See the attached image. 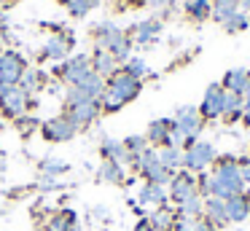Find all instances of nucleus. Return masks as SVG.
I'll use <instances>...</instances> for the list:
<instances>
[{
	"label": "nucleus",
	"mask_w": 250,
	"mask_h": 231,
	"mask_svg": "<svg viewBox=\"0 0 250 231\" xmlns=\"http://www.w3.org/2000/svg\"><path fill=\"white\" fill-rule=\"evenodd\" d=\"M210 175H212V196L221 199V202L248 191L242 183V172H239L237 156H218Z\"/></svg>",
	"instance_id": "nucleus-1"
},
{
	"label": "nucleus",
	"mask_w": 250,
	"mask_h": 231,
	"mask_svg": "<svg viewBox=\"0 0 250 231\" xmlns=\"http://www.w3.org/2000/svg\"><path fill=\"white\" fill-rule=\"evenodd\" d=\"M140 89H143V81L126 75L124 70L119 67V73H113L108 81H105V91H103V97H100V107H103L105 113L121 110L126 102H132L137 94H140Z\"/></svg>",
	"instance_id": "nucleus-2"
},
{
	"label": "nucleus",
	"mask_w": 250,
	"mask_h": 231,
	"mask_svg": "<svg viewBox=\"0 0 250 231\" xmlns=\"http://www.w3.org/2000/svg\"><path fill=\"white\" fill-rule=\"evenodd\" d=\"M94 41H97V48L110 51L119 62H126V59H129L132 38H129V32H124L121 27H116L113 21H103V24L94 27Z\"/></svg>",
	"instance_id": "nucleus-3"
},
{
	"label": "nucleus",
	"mask_w": 250,
	"mask_h": 231,
	"mask_svg": "<svg viewBox=\"0 0 250 231\" xmlns=\"http://www.w3.org/2000/svg\"><path fill=\"white\" fill-rule=\"evenodd\" d=\"M132 167L146 177V183H156V186H167V183L172 180V175H175V172H169L167 167L159 161V150L156 148H146L135 159V164H132Z\"/></svg>",
	"instance_id": "nucleus-4"
},
{
	"label": "nucleus",
	"mask_w": 250,
	"mask_h": 231,
	"mask_svg": "<svg viewBox=\"0 0 250 231\" xmlns=\"http://www.w3.org/2000/svg\"><path fill=\"white\" fill-rule=\"evenodd\" d=\"M215 159H218V153L212 148V143H205V140H196L188 148H183V169L196 172V175L215 164Z\"/></svg>",
	"instance_id": "nucleus-5"
},
{
	"label": "nucleus",
	"mask_w": 250,
	"mask_h": 231,
	"mask_svg": "<svg viewBox=\"0 0 250 231\" xmlns=\"http://www.w3.org/2000/svg\"><path fill=\"white\" fill-rule=\"evenodd\" d=\"M172 121H175V129L183 134L186 148H188L191 143H196V137H199L202 126H205V121H202V116H199V107H194V105L178 107V110H175V118H172Z\"/></svg>",
	"instance_id": "nucleus-6"
},
{
	"label": "nucleus",
	"mask_w": 250,
	"mask_h": 231,
	"mask_svg": "<svg viewBox=\"0 0 250 231\" xmlns=\"http://www.w3.org/2000/svg\"><path fill=\"white\" fill-rule=\"evenodd\" d=\"M167 193H169V202H175V204H183L188 199L199 196V191H196V175L188 169H178L172 175V180L167 183Z\"/></svg>",
	"instance_id": "nucleus-7"
},
{
	"label": "nucleus",
	"mask_w": 250,
	"mask_h": 231,
	"mask_svg": "<svg viewBox=\"0 0 250 231\" xmlns=\"http://www.w3.org/2000/svg\"><path fill=\"white\" fill-rule=\"evenodd\" d=\"M57 73H60V78L65 81V84H70V86L81 84V81L92 73V57H89V54H76V57H67L65 62L57 67Z\"/></svg>",
	"instance_id": "nucleus-8"
},
{
	"label": "nucleus",
	"mask_w": 250,
	"mask_h": 231,
	"mask_svg": "<svg viewBox=\"0 0 250 231\" xmlns=\"http://www.w3.org/2000/svg\"><path fill=\"white\" fill-rule=\"evenodd\" d=\"M24 70H27V59L22 57L19 51H3L0 54V81L6 86H19Z\"/></svg>",
	"instance_id": "nucleus-9"
},
{
	"label": "nucleus",
	"mask_w": 250,
	"mask_h": 231,
	"mask_svg": "<svg viewBox=\"0 0 250 231\" xmlns=\"http://www.w3.org/2000/svg\"><path fill=\"white\" fill-rule=\"evenodd\" d=\"M41 134L49 143H67V140H73L78 134V126L67 116H54L46 124H41Z\"/></svg>",
	"instance_id": "nucleus-10"
},
{
	"label": "nucleus",
	"mask_w": 250,
	"mask_h": 231,
	"mask_svg": "<svg viewBox=\"0 0 250 231\" xmlns=\"http://www.w3.org/2000/svg\"><path fill=\"white\" fill-rule=\"evenodd\" d=\"M30 107V94H24L19 86H8L0 97V113L8 118H22Z\"/></svg>",
	"instance_id": "nucleus-11"
},
{
	"label": "nucleus",
	"mask_w": 250,
	"mask_h": 231,
	"mask_svg": "<svg viewBox=\"0 0 250 231\" xmlns=\"http://www.w3.org/2000/svg\"><path fill=\"white\" fill-rule=\"evenodd\" d=\"M223 86L221 84H210L205 91V100L199 105V116L202 121H215V118L223 116Z\"/></svg>",
	"instance_id": "nucleus-12"
},
{
	"label": "nucleus",
	"mask_w": 250,
	"mask_h": 231,
	"mask_svg": "<svg viewBox=\"0 0 250 231\" xmlns=\"http://www.w3.org/2000/svg\"><path fill=\"white\" fill-rule=\"evenodd\" d=\"M100 100H86V102H76V105H67V113L65 116L70 118L73 124H76L78 129L89 126V124H94V118L100 116Z\"/></svg>",
	"instance_id": "nucleus-13"
},
{
	"label": "nucleus",
	"mask_w": 250,
	"mask_h": 231,
	"mask_svg": "<svg viewBox=\"0 0 250 231\" xmlns=\"http://www.w3.org/2000/svg\"><path fill=\"white\" fill-rule=\"evenodd\" d=\"M100 153H103L105 161H116V164L126 167V164H135V159L129 156V150L124 148L121 140H113V137H103L100 143Z\"/></svg>",
	"instance_id": "nucleus-14"
},
{
	"label": "nucleus",
	"mask_w": 250,
	"mask_h": 231,
	"mask_svg": "<svg viewBox=\"0 0 250 231\" xmlns=\"http://www.w3.org/2000/svg\"><path fill=\"white\" fill-rule=\"evenodd\" d=\"M137 202L143 204V207H167L169 202V193L164 186H156V183H143V188L137 191Z\"/></svg>",
	"instance_id": "nucleus-15"
},
{
	"label": "nucleus",
	"mask_w": 250,
	"mask_h": 231,
	"mask_svg": "<svg viewBox=\"0 0 250 231\" xmlns=\"http://www.w3.org/2000/svg\"><path fill=\"white\" fill-rule=\"evenodd\" d=\"M73 51V35H65V32H60V35L49 38L43 46V57L46 59H57V62H62V59H67V54Z\"/></svg>",
	"instance_id": "nucleus-16"
},
{
	"label": "nucleus",
	"mask_w": 250,
	"mask_h": 231,
	"mask_svg": "<svg viewBox=\"0 0 250 231\" xmlns=\"http://www.w3.org/2000/svg\"><path fill=\"white\" fill-rule=\"evenodd\" d=\"M159 32H162V21L159 19H146V21H140V24L132 27L129 38L135 43H140V46H151V43L159 38Z\"/></svg>",
	"instance_id": "nucleus-17"
},
{
	"label": "nucleus",
	"mask_w": 250,
	"mask_h": 231,
	"mask_svg": "<svg viewBox=\"0 0 250 231\" xmlns=\"http://www.w3.org/2000/svg\"><path fill=\"white\" fill-rule=\"evenodd\" d=\"M226 215H229V223H242V220H248L250 218V191L226 199Z\"/></svg>",
	"instance_id": "nucleus-18"
},
{
	"label": "nucleus",
	"mask_w": 250,
	"mask_h": 231,
	"mask_svg": "<svg viewBox=\"0 0 250 231\" xmlns=\"http://www.w3.org/2000/svg\"><path fill=\"white\" fill-rule=\"evenodd\" d=\"M92 70L100 75V78L108 81L113 73H119V59H116L110 51H105V48H94V54H92Z\"/></svg>",
	"instance_id": "nucleus-19"
},
{
	"label": "nucleus",
	"mask_w": 250,
	"mask_h": 231,
	"mask_svg": "<svg viewBox=\"0 0 250 231\" xmlns=\"http://www.w3.org/2000/svg\"><path fill=\"white\" fill-rule=\"evenodd\" d=\"M169 129H172V118H156V121H151L148 124V132H146L148 145H151V148H162V145H167Z\"/></svg>",
	"instance_id": "nucleus-20"
},
{
	"label": "nucleus",
	"mask_w": 250,
	"mask_h": 231,
	"mask_svg": "<svg viewBox=\"0 0 250 231\" xmlns=\"http://www.w3.org/2000/svg\"><path fill=\"white\" fill-rule=\"evenodd\" d=\"M205 220H210L215 229H223V226L229 223V215H226V202H221V199H215V196H210V199H205Z\"/></svg>",
	"instance_id": "nucleus-21"
},
{
	"label": "nucleus",
	"mask_w": 250,
	"mask_h": 231,
	"mask_svg": "<svg viewBox=\"0 0 250 231\" xmlns=\"http://www.w3.org/2000/svg\"><path fill=\"white\" fill-rule=\"evenodd\" d=\"M242 105H245V97L242 94H234V91H226L223 94V121L234 124V121H242Z\"/></svg>",
	"instance_id": "nucleus-22"
},
{
	"label": "nucleus",
	"mask_w": 250,
	"mask_h": 231,
	"mask_svg": "<svg viewBox=\"0 0 250 231\" xmlns=\"http://www.w3.org/2000/svg\"><path fill=\"white\" fill-rule=\"evenodd\" d=\"M146 220L151 223L153 231H172L178 215H175V210H169V207H156L151 215H146Z\"/></svg>",
	"instance_id": "nucleus-23"
},
{
	"label": "nucleus",
	"mask_w": 250,
	"mask_h": 231,
	"mask_svg": "<svg viewBox=\"0 0 250 231\" xmlns=\"http://www.w3.org/2000/svg\"><path fill=\"white\" fill-rule=\"evenodd\" d=\"M221 86H223V91H234V94L245 97V89H248V70H242V67L229 70V73L223 75Z\"/></svg>",
	"instance_id": "nucleus-24"
},
{
	"label": "nucleus",
	"mask_w": 250,
	"mask_h": 231,
	"mask_svg": "<svg viewBox=\"0 0 250 231\" xmlns=\"http://www.w3.org/2000/svg\"><path fill=\"white\" fill-rule=\"evenodd\" d=\"M100 180L110 183V186H121V183H126L129 177H126V169L121 164H116V161H103V167H100Z\"/></svg>",
	"instance_id": "nucleus-25"
},
{
	"label": "nucleus",
	"mask_w": 250,
	"mask_h": 231,
	"mask_svg": "<svg viewBox=\"0 0 250 231\" xmlns=\"http://www.w3.org/2000/svg\"><path fill=\"white\" fill-rule=\"evenodd\" d=\"M183 11L191 21H207L212 16V0H186Z\"/></svg>",
	"instance_id": "nucleus-26"
},
{
	"label": "nucleus",
	"mask_w": 250,
	"mask_h": 231,
	"mask_svg": "<svg viewBox=\"0 0 250 231\" xmlns=\"http://www.w3.org/2000/svg\"><path fill=\"white\" fill-rule=\"evenodd\" d=\"M159 150V161L167 167L169 172H178L183 169V148H172V145H162Z\"/></svg>",
	"instance_id": "nucleus-27"
},
{
	"label": "nucleus",
	"mask_w": 250,
	"mask_h": 231,
	"mask_svg": "<svg viewBox=\"0 0 250 231\" xmlns=\"http://www.w3.org/2000/svg\"><path fill=\"white\" fill-rule=\"evenodd\" d=\"M202 212H205V199L202 196L188 199V202L178 204V210H175L178 220H196V218H202Z\"/></svg>",
	"instance_id": "nucleus-28"
},
{
	"label": "nucleus",
	"mask_w": 250,
	"mask_h": 231,
	"mask_svg": "<svg viewBox=\"0 0 250 231\" xmlns=\"http://www.w3.org/2000/svg\"><path fill=\"white\" fill-rule=\"evenodd\" d=\"M49 231H78V218L73 210H62L60 215H54V218L49 220V226H46Z\"/></svg>",
	"instance_id": "nucleus-29"
},
{
	"label": "nucleus",
	"mask_w": 250,
	"mask_h": 231,
	"mask_svg": "<svg viewBox=\"0 0 250 231\" xmlns=\"http://www.w3.org/2000/svg\"><path fill=\"white\" fill-rule=\"evenodd\" d=\"M46 86V73H41V70H24L22 81H19V89L24 91V94H35V91H41Z\"/></svg>",
	"instance_id": "nucleus-30"
},
{
	"label": "nucleus",
	"mask_w": 250,
	"mask_h": 231,
	"mask_svg": "<svg viewBox=\"0 0 250 231\" xmlns=\"http://www.w3.org/2000/svg\"><path fill=\"white\" fill-rule=\"evenodd\" d=\"M248 24H250L248 14H245V11H234V14L229 16V19L223 21L221 27L229 32V35H237V32H245V30H248Z\"/></svg>",
	"instance_id": "nucleus-31"
},
{
	"label": "nucleus",
	"mask_w": 250,
	"mask_h": 231,
	"mask_svg": "<svg viewBox=\"0 0 250 231\" xmlns=\"http://www.w3.org/2000/svg\"><path fill=\"white\" fill-rule=\"evenodd\" d=\"M124 70L126 75H132V78H137V81H143V78H148L151 75V70H148V64H146V59H140V57H129L124 62Z\"/></svg>",
	"instance_id": "nucleus-32"
},
{
	"label": "nucleus",
	"mask_w": 250,
	"mask_h": 231,
	"mask_svg": "<svg viewBox=\"0 0 250 231\" xmlns=\"http://www.w3.org/2000/svg\"><path fill=\"white\" fill-rule=\"evenodd\" d=\"M121 143H124L126 150H129L132 159H137V156H140L146 148H151V145H148V140H146V134H129V137L121 140Z\"/></svg>",
	"instance_id": "nucleus-33"
},
{
	"label": "nucleus",
	"mask_w": 250,
	"mask_h": 231,
	"mask_svg": "<svg viewBox=\"0 0 250 231\" xmlns=\"http://www.w3.org/2000/svg\"><path fill=\"white\" fill-rule=\"evenodd\" d=\"M65 5H67V11H70V16L83 19V16L97 5V0H65Z\"/></svg>",
	"instance_id": "nucleus-34"
},
{
	"label": "nucleus",
	"mask_w": 250,
	"mask_h": 231,
	"mask_svg": "<svg viewBox=\"0 0 250 231\" xmlns=\"http://www.w3.org/2000/svg\"><path fill=\"white\" fill-rule=\"evenodd\" d=\"M70 169V167L65 164V161H60V159H43L41 161V172H43V175H49V177H60L62 172H67Z\"/></svg>",
	"instance_id": "nucleus-35"
},
{
	"label": "nucleus",
	"mask_w": 250,
	"mask_h": 231,
	"mask_svg": "<svg viewBox=\"0 0 250 231\" xmlns=\"http://www.w3.org/2000/svg\"><path fill=\"white\" fill-rule=\"evenodd\" d=\"M237 161H239V172H242L245 188H250V156H242V159H237Z\"/></svg>",
	"instance_id": "nucleus-36"
},
{
	"label": "nucleus",
	"mask_w": 250,
	"mask_h": 231,
	"mask_svg": "<svg viewBox=\"0 0 250 231\" xmlns=\"http://www.w3.org/2000/svg\"><path fill=\"white\" fill-rule=\"evenodd\" d=\"M191 231H221V229H215V226H212L210 220H205V215H202V218L191 220Z\"/></svg>",
	"instance_id": "nucleus-37"
},
{
	"label": "nucleus",
	"mask_w": 250,
	"mask_h": 231,
	"mask_svg": "<svg viewBox=\"0 0 250 231\" xmlns=\"http://www.w3.org/2000/svg\"><path fill=\"white\" fill-rule=\"evenodd\" d=\"M17 126H19L22 134H30L35 126H38V121H35V118H17Z\"/></svg>",
	"instance_id": "nucleus-38"
},
{
	"label": "nucleus",
	"mask_w": 250,
	"mask_h": 231,
	"mask_svg": "<svg viewBox=\"0 0 250 231\" xmlns=\"http://www.w3.org/2000/svg\"><path fill=\"white\" fill-rule=\"evenodd\" d=\"M38 186L43 188V191H51V188H57V177H49V175H41Z\"/></svg>",
	"instance_id": "nucleus-39"
},
{
	"label": "nucleus",
	"mask_w": 250,
	"mask_h": 231,
	"mask_svg": "<svg viewBox=\"0 0 250 231\" xmlns=\"http://www.w3.org/2000/svg\"><path fill=\"white\" fill-rule=\"evenodd\" d=\"M242 124L245 126H250V100L245 97V105H242Z\"/></svg>",
	"instance_id": "nucleus-40"
},
{
	"label": "nucleus",
	"mask_w": 250,
	"mask_h": 231,
	"mask_svg": "<svg viewBox=\"0 0 250 231\" xmlns=\"http://www.w3.org/2000/svg\"><path fill=\"white\" fill-rule=\"evenodd\" d=\"M135 231H153V229H151V223H148V220H146V218H143V220H137V226H135Z\"/></svg>",
	"instance_id": "nucleus-41"
},
{
	"label": "nucleus",
	"mask_w": 250,
	"mask_h": 231,
	"mask_svg": "<svg viewBox=\"0 0 250 231\" xmlns=\"http://www.w3.org/2000/svg\"><path fill=\"white\" fill-rule=\"evenodd\" d=\"M212 3H221V5H237V8H239V0H212Z\"/></svg>",
	"instance_id": "nucleus-42"
},
{
	"label": "nucleus",
	"mask_w": 250,
	"mask_h": 231,
	"mask_svg": "<svg viewBox=\"0 0 250 231\" xmlns=\"http://www.w3.org/2000/svg\"><path fill=\"white\" fill-rule=\"evenodd\" d=\"M239 11H245V14H250V0H239Z\"/></svg>",
	"instance_id": "nucleus-43"
},
{
	"label": "nucleus",
	"mask_w": 250,
	"mask_h": 231,
	"mask_svg": "<svg viewBox=\"0 0 250 231\" xmlns=\"http://www.w3.org/2000/svg\"><path fill=\"white\" fill-rule=\"evenodd\" d=\"M6 89H8V86L3 84V81H0V97H3V91H6Z\"/></svg>",
	"instance_id": "nucleus-44"
},
{
	"label": "nucleus",
	"mask_w": 250,
	"mask_h": 231,
	"mask_svg": "<svg viewBox=\"0 0 250 231\" xmlns=\"http://www.w3.org/2000/svg\"><path fill=\"white\" fill-rule=\"evenodd\" d=\"M0 3H17V0H0Z\"/></svg>",
	"instance_id": "nucleus-45"
}]
</instances>
